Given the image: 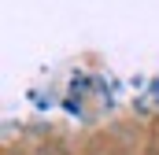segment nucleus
<instances>
[]
</instances>
